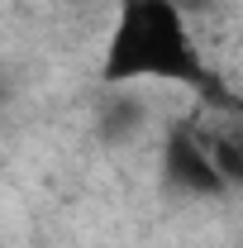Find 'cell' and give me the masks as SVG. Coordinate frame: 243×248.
I'll return each instance as SVG.
<instances>
[{"instance_id": "6da1fadb", "label": "cell", "mask_w": 243, "mask_h": 248, "mask_svg": "<svg viewBox=\"0 0 243 248\" xmlns=\"http://www.w3.org/2000/svg\"><path fill=\"white\" fill-rule=\"evenodd\" d=\"M110 81H200L205 67L191 43L186 15L177 0H124L110 48H105Z\"/></svg>"}, {"instance_id": "3957f363", "label": "cell", "mask_w": 243, "mask_h": 248, "mask_svg": "<svg viewBox=\"0 0 243 248\" xmlns=\"http://www.w3.org/2000/svg\"><path fill=\"white\" fill-rule=\"evenodd\" d=\"M214 157V167H219V177H224V186L234 191V186H243V143L239 139H214V143H205Z\"/></svg>"}, {"instance_id": "7a4b0ae2", "label": "cell", "mask_w": 243, "mask_h": 248, "mask_svg": "<svg viewBox=\"0 0 243 248\" xmlns=\"http://www.w3.org/2000/svg\"><path fill=\"white\" fill-rule=\"evenodd\" d=\"M162 177L182 196H219V191H229L224 177H219V167H214V157H210V148L200 139H191V134H172L167 139V148H162Z\"/></svg>"}]
</instances>
